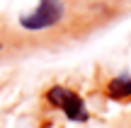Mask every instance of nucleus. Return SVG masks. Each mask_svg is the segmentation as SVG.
Here are the masks:
<instances>
[{"label": "nucleus", "mask_w": 131, "mask_h": 128, "mask_svg": "<svg viewBox=\"0 0 131 128\" xmlns=\"http://www.w3.org/2000/svg\"><path fill=\"white\" fill-rule=\"evenodd\" d=\"M66 3L63 0H39L32 12L19 15V27L24 32H46L63 22Z\"/></svg>", "instance_id": "1"}, {"label": "nucleus", "mask_w": 131, "mask_h": 128, "mask_svg": "<svg viewBox=\"0 0 131 128\" xmlns=\"http://www.w3.org/2000/svg\"><path fill=\"white\" fill-rule=\"evenodd\" d=\"M46 102L51 106H56V109L63 111L66 119L70 121H78V123H83V121L90 119L88 109H85V102L83 97L78 94V92L68 90V87H61V85H53L46 90Z\"/></svg>", "instance_id": "2"}, {"label": "nucleus", "mask_w": 131, "mask_h": 128, "mask_svg": "<svg viewBox=\"0 0 131 128\" xmlns=\"http://www.w3.org/2000/svg\"><path fill=\"white\" fill-rule=\"evenodd\" d=\"M107 97H112V99H129L131 97V75L129 73H122V75L112 77L107 82Z\"/></svg>", "instance_id": "3"}, {"label": "nucleus", "mask_w": 131, "mask_h": 128, "mask_svg": "<svg viewBox=\"0 0 131 128\" xmlns=\"http://www.w3.org/2000/svg\"><path fill=\"white\" fill-rule=\"evenodd\" d=\"M0 51H3V44H0Z\"/></svg>", "instance_id": "4"}]
</instances>
